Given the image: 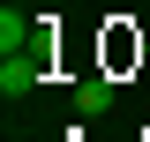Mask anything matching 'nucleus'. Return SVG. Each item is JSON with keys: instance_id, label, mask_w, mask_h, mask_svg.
I'll use <instances>...</instances> for the list:
<instances>
[{"instance_id": "1", "label": "nucleus", "mask_w": 150, "mask_h": 142, "mask_svg": "<svg viewBox=\"0 0 150 142\" xmlns=\"http://www.w3.org/2000/svg\"><path fill=\"white\" fill-rule=\"evenodd\" d=\"M45 60H53V30H30V45H15V53H0V90H8V97L38 90Z\"/></svg>"}, {"instance_id": "2", "label": "nucleus", "mask_w": 150, "mask_h": 142, "mask_svg": "<svg viewBox=\"0 0 150 142\" xmlns=\"http://www.w3.org/2000/svg\"><path fill=\"white\" fill-rule=\"evenodd\" d=\"M75 112H83V120H98V112H112V75H90V82L75 90Z\"/></svg>"}, {"instance_id": "3", "label": "nucleus", "mask_w": 150, "mask_h": 142, "mask_svg": "<svg viewBox=\"0 0 150 142\" xmlns=\"http://www.w3.org/2000/svg\"><path fill=\"white\" fill-rule=\"evenodd\" d=\"M15 45H30V15L0 8V53H15Z\"/></svg>"}]
</instances>
